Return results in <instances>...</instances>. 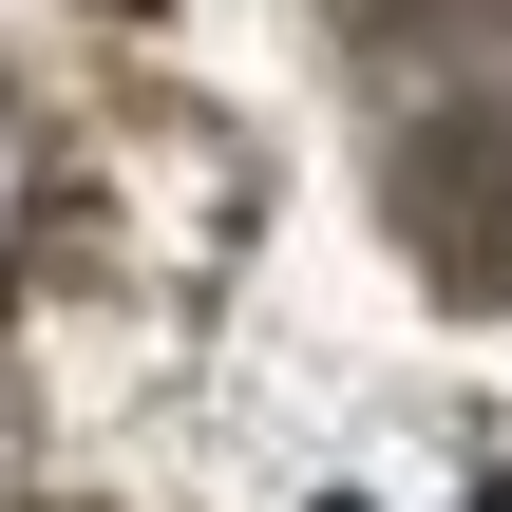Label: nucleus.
<instances>
[{
	"label": "nucleus",
	"mask_w": 512,
	"mask_h": 512,
	"mask_svg": "<svg viewBox=\"0 0 512 512\" xmlns=\"http://www.w3.org/2000/svg\"><path fill=\"white\" fill-rule=\"evenodd\" d=\"M399 209H418V247H437V285H512V114H456L418 171H399Z\"/></svg>",
	"instance_id": "nucleus-1"
}]
</instances>
